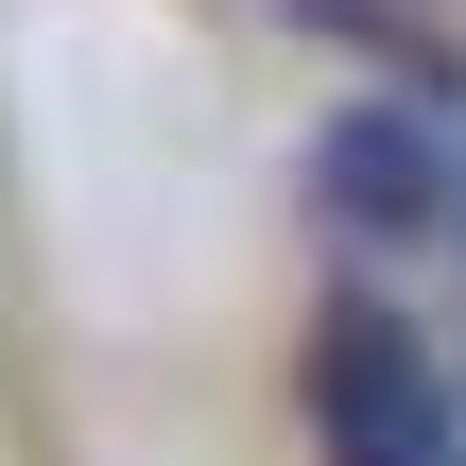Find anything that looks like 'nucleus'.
<instances>
[{"label":"nucleus","instance_id":"1","mask_svg":"<svg viewBox=\"0 0 466 466\" xmlns=\"http://www.w3.org/2000/svg\"><path fill=\"white\" fill-rule=\"evenodd\" d=\"M311 415H329V466H450V398H432L398 311H329L311 329Z\"/></svg>","mask_w":466,"mask_h":466},{"label":"nucleus","instance_id":"2","mask_svg":"<svg viewBox=\"0 0 466 466\" xmlns=\"http://www.w3.org/2000/svg\"><path fill=\"white\" fill-rule=\"evenodd\" d=\"M311 190H329V225L415 242V225H432V190H450V156H432V121H415V104H346V121L311 138Z\"/></svg>","mask_w":466,"mask_h":466}]
</instances>
